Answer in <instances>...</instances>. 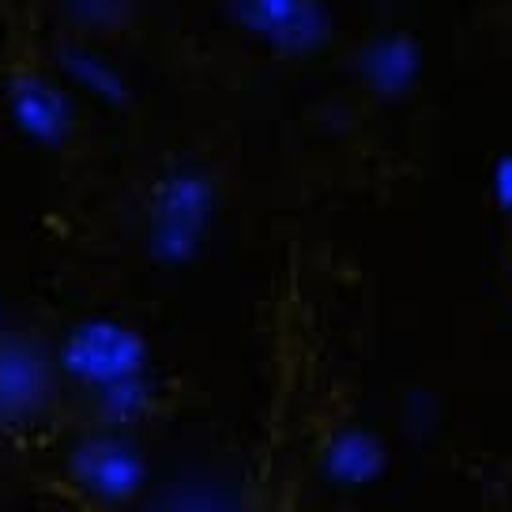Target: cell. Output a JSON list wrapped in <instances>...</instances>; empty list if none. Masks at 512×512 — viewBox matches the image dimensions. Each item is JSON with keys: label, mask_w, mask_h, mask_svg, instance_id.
Returning a JSON list of instances; mask_svg holds the SVG:
<instances>
[{"label": "cell", "mask_w": 512, "mask_h": 512, "mask_svg": "<svg viewBox=\"0 0 512 512\" xmlns=\"http://www.w3.org/2000/svg\"><path fill=\"white\" fill-rule=\"evenodd\" d=\"M57 366L64 377L87 384V388H110L132 381L144 369V343L113 320H87L76 324L61 343Z\"/></svg>", "instance_id": "obj_2"}, {"label": "cell", "mask_w": 512, "mask_h": 512, "mask_svg": "<svg viewBox=\"0 0 512 512\" xmlns=\"http://www.w3.org/2000/svg\"><path fill=\"white\" fill-rule=\"evenodd\" d=\"M170 512H226V509L215 505V501H181V505H174Z\"/></svg>", "instance_id": "obj_6"}, {"label": "cell", "mask_w": 512, "mask_h": 512, "mask_svg": "<svg viewBox=\"0 0 512 512\" xmlns=\"http://www.w3.org/2000/svg\"><path fill=\"white\" fill-rule=\"evenodd\" d=\"M61 366L38 339L0 332V433H27L57 403Z\"/></svg>", "instance_id": "obj_1"}, {"label": "cell", "mask_w": 512, "mask_h": 512, "mask_svg": "<svg viewBox=\"0 0 512 512\" xmlns=\"http://www.w3.org/2000/svg\"><path fill=\"white\" fill-rule=\"evenodd\" d=\"M16 117L27 121V132L38 136V140H49V136L61 132V106H57V98L49 95L46 87H31L27 98H19Z\"/></svg>", "instance_id": "obj_4"}, {"label": "cell", "mask_w": 512, "mask_h": 512, "mask_svg": "<svg viewBox=\"0 0 512 512\" xmlns=\"http://www.w3.org/2000/svg\"><path fill=\"white\" fill-rule=\"evenodd\" d=\"M68 479L76 482L87 497L102 501V505H125V501L136 497L140 482H144V460L121 437L91 433L87 441L72 448Z\"/></svg>", "instance_id": "obj_3"}, {"label": "cell", "mask_w": 512, "mask_h": 512, "mask_svg": "<svg viewBox=\"0 0 512 512\" xmlns=\"http://www.w3.org/2000/svg\"><path fill=\"white\" fill-rule=\"evenodd\" d=\"M369 467H373V452H369V441L366 437H343L336 448H332V475L347 482H358L369 475Z\"/></svg>", "instance_id": "obj_5"}]
</instances>
